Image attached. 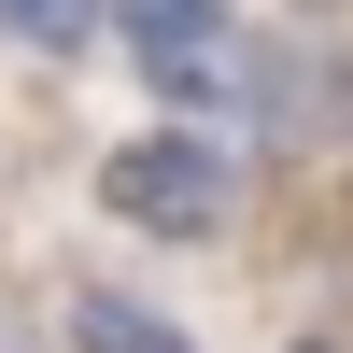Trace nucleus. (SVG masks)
<instances>
[{
  "mask_svg": "<svg viewBox=\"0 0 353 353\" xmlns=\"http://www.w3.org/2000/svg\"><path fill=\"white\" fill-rule=\"evenodd\" d=\"M0 43L43 57V71H85V57L113 43V0H0Z\"/></svg>",
  "mask_w": 353,
  "mask_h": 353,
  "instance_id": "4",
  "label": "nucleus"
},
{
  "mask_svg": "<svg viewBox=\"0 0 353 353\" xmlns=\"http://www.w3.org/2000/svg\"><path fill=\"white\" fill-rule=\"evenodd\" d=\"M0 353H28V339H14V325H0Z\"/></svg>",
  "mask_w": 353,
  "mask_h": 353,
  "instance_id": "6",
  "label": "nucleus"
},
{
  "mask_svg": "<svg viewBox=\"0 0 353 353\" xmlns=\"http://www.w3.org/2000/svg\"><path fill=\"white\" fill-rule=\"evenodd\" d=\"M57 325H71V353H198L156 297H128V283H71V311H57Z\"/></svg>",
  "mask_w": 353,
  "mask_h": 353,
  "instance_id": "3",
  "label": "nucleus"
},
{
  "mask_svg": "<svg viewBox=\"0 0 353 353\" xmlns=\"http://www.w3.org/2000/svg\"><path fill=\"white\" fill-rule=\"evenodd\" d=\"M283 353H353V325H297V339H283Z\"/></svg>",
  "mask_w": 353,
  "mask_h": 353,
  "instance_id": "5",
  "label": "nucleus"
},
{
  "mask_svg": "<svg viewBox=\"0 0 353 353\" xmlns=\"http://www.w3.org/2000/svg\"><path fill=\"white\" fill-rule=\"evenodd\" d=\"M99 212L141 226V241H226V212H241V156H226V128L170 113V128L99 141Z\"/></svg>",
  "mask_w": 353,
  "mask_h": 353,
  "instance_id": "2",
  "label": "nucleus"
},
{
  "mask_svg": "<svg viewBox=\"0 0 353 353\" xmlns=\"http://www.w3.org/2000/svg\"><path fill=\"white\" fill-rule=\"evenodd\" d=\"M113 57L170 113H198V128H241L254 113V14L241 0H113Z\"/></svg>",
  "mask_w": 353,
  "mask_h": 353,
  "instance_id": "1",
  "label": "nucleus"
}]
</instances>
